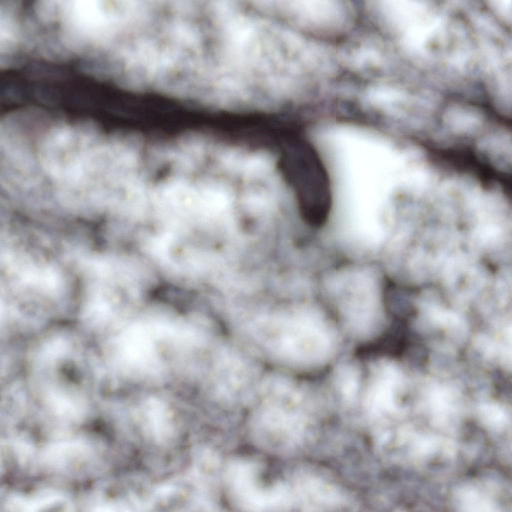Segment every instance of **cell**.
I'll use <instances>...</instances> for the list:
<instances>
[{"label": "cell", "mask_w": 512, "mask_h": 512, "mask_svg": "<svg viewBox=\"0 0 512 512\" xmlns=\"http://www.w3.org/2000/svg\"><path fill=\"white\" fill-rule=\"evenodd\" d=\"M217 368V388L222 394L242 392L254 388L256 372L246 356L234 348L222 350Z\"/></svg>", "instance_id": "cell-6"}, {"label": "cell", "mask_w": 512, "mask_h": 512, "mask_svg": "<svg viewBox=\"0 0 512 512\" xmlns=\"http://www.w3.org/2000/svg\"><path fill=\"white\" fill-rule=\"evenodd\" d=\"M377 40L359 38L344 44L336 53L340 64L366 77L387 76L388 52Z\"/></svg>", "instance_id": "cell-5"}, {"label": "cell", "mask_w": 512, "mask_h": 512, "mask_svg": "<svg viewBox=\"0 0 512 512\" xmlns=\"http://www.w3.org/2000/svg\"><path fill=\"white\" fill-rule=\"evenodd\" d=\"M354 8L344 0H288L294 24L305 34L318 38L338 37L348 32L356 20Z\"/></svg>", "instance_id": "cell-4"}, {"label": "cell", "mask_w": 512, "mask_h": 512, "mask_svg": "<svg viewBox=\"0 0 512 512\" xmlns=\"http://www.w3.org/2000/svg\"><path fill=\"white\" fill-rule=\"evenodd\" d=\"M252 332L273 354L300 366H318L328 361L335 348L334 332L321 310L262 318Z\"/></svg>", "instance_id": "cell-3"}, {"label": "cell", "mask_w": 512, "mask_h": 512, "mask_svg": "<svg viewBox=\"0 0 512 512\" xmlns=\"http://www.w3.org/2000/svg\"><path fill=\"white\" fill-rule=\"evenodd\" d=\"M200 32L187 16L157 14L150 49L156 92L186 100L192 90L200 55Z\"/></svg>", "instance_id": "cell-2"}, {"label": "cell", "mask_w": 512, "mask_h": 512, "mask_svg": "<svg viewBox=\"0 0 512 512\" xmlns=\"http://www.w3.org/2000/svg\"><path fill=\"white\" fill-rule=\"evenodd\" d=\"M16 2L4 0L0 4V52L1 67L16 63L15 56L25 42L24 26Z\"/></svg>", "instance_id": "cell-7"}, {"label": "cell", "mask_w": 512, "mask_h": 512, "mask_svg": "<svg viewBox=\"0 0 512 512\" xmlns=\"http://www.w3.org/2000/svg\"><path fill=\"white\" fill-rule=\"evenodd\" d=\"M318 280L320 298L336 308L349 331L366 338L380 328L386 306V275L378 262L340 260L322 270Z\"/></svg>", "instance_id": "cell-1"}]
</instances>
